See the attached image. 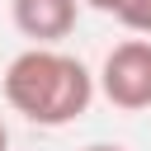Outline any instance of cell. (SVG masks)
I'll return each instance as SVG.
<instances>
[{"label": "cell", "instance_id": "6da1fadb", "mask_svg": "<svg viewBox=\"0 0 151 151\" xmlns=\"http://www.w3.org/2000/svg\"><path fill=\"white\" fill-rule=\"evenodd\" d=\"M5 104L38 127H66L94 104V76L80 57L57 47H28L5 66Z\"/></svg>", "mask_w": 151, "mask_h": 151}, {"label": "cell", "instance_id": "7a4b0ae2", "mask_svg": "<svg viewBox=\"0 0 151 151\" xmlns=\"http://www.w3.org/2000/svg\"><path fill=\"white\" fill-rule=\"evenodd\" d=\"M94 85H99V94H104L113 109H123V113L151 109V38H127V42L109 47Z\"/></svg>", "mask_w": 151, "mask_h": 151}, {"label": "cell", "instance_id": "3957f363", "mask_svg": "<svg viewBox=\"0 0 151 151\" xmlns=\"http://www.w3.org/2000/svg\"><path fill=\"white\" fill-rule=\"evenodd\" d=\"M9 19L33 47H52L71 38L80 19V0H9Z\"/></svg>", "mask_w": 151, "mask_h": 151}, {"label": "cell", "instance_id": "277c9868", "mask_svg": "<svg viewBox=\"0 0 151 151\" xmlns=\"http://www.w3.org/2000/svg\"><path fill=\"white\" fill-rule=\"evenodd\" d=\"M118 24L132 28L137 38H151V0H127V5L118 9Z\"/></svg>", "mask_w": 151, "mask_h": 151}, {"label": "cell", "instance_id": "5b68a950", "mask_svg": "<svg viewBox=\"0 0 151 151\" xmlns=\"http://www.w3.org/2000/svg\"><path fill=\"white\" fill-rule=\"evenodd\" d=\"M80 5H90V9H99V14H113V19H118V9H123L127 0H80Z\"/></svg>", "mask_w": 151, "mask_h": 151}, {"label": "cell", "instance_id": "8992f818", "mask_svg": "<svg viewBox=\"0 0 151 151\" xmlns=\"http://www.w3.org/2000/svg\"><path fill=\"white\" fill-rule=\"evenodd\" d=\"M85 151H127V146H118V142H90Z\"/></svg>", "mask_w": 151, "mask_h": 151}, {"label": "cell", "instance_id": "52a82bcc", "mask_svg": "<svg viewBox=\"0 0 151 151\" xmlns=\"http://www.w3.org/2000/svg\"><path fill=\"white\" fill-rule=\"evenodd\" d=\"M5 146H9V127L0 123V151H5Z\"/></svg>", "mask_w": 151, "mask_h": 151}]
</instances>
